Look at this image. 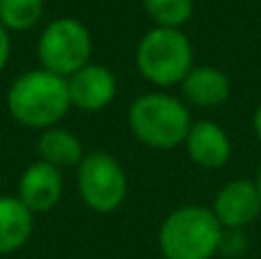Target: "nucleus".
<instances>
[{"mask_svg": "<svg viewBox=\"0 0 261 259\" xmlns=\"http://www.w3.org/2000/svg\"><path fill=\"white\" fill-rule=\"evenodd\" d=\"M67 78L46 69H30L21 73L7 90V110L16 124L25 128H53L69 113Z\"/></svg>", "mask_w": 261, "mask_h": 259, "instance_id": "f257e3e1", "label": "nucleus"}, {"mask_svg": "<svg viewBox=\"0 0 261 259\" xmlns=\"http://www.w3.org/2000/svg\"><path fill=\"white\" fill-rule=\"evenodd\" d=\"M225 229L211 209L186 204L174 209L158 229V248L165 259H213L222 248Z\"/></svg>", "mask_w": 261, "mask_h": 259, "instance_id": "f03ea898", "label": "nucleus"}, {"mask_svg": "<svg viewBox=\"0 0 261 259\" xmlns=\"http://www.w3.org/2000/svg\"><path fill=\"white\" fill-rule=\"evenodd\" d=\"M128 126L151 149H176L186 142L193 119L181 99L167 92H149L130 103Z\"/></svg>", "mask_w": 261, "mask_h": 259, "instance_id": "7ed1b4c3", "label": "nucleus"}, {"mask_svg": "<svg viewBox=\"0 0 261 259\" xmlns=\"http://www.w3.org/2000/svg\"><path fill=\"white\" fill-rule=\"evenodd\" d=\"M193 58V44L181 30L151 28L138 44L135 67L147 83L167 90L184 83V78L195 67Z\"/></svg>", "mask_w": 261, "mask_h": 259, "instance_id": "20e7f679", "label": "nucleus"}, {"mask_svg": "<svg viewBox=\"0 0 261 259\" xmlns=\"http://www.w3.org/2000/svg\"><path fill=\"white\" fill-rule=\"evenodd\" d=\"M94 41L83 21L73 16H60L41 30L37 41V58L41 69L60 78H69L90 64Z\"/></svg>", "mask_w": 261, "mask_h": 259, "instance_id": "39448f33", "label": "nucleus"}, {"mask_svg": "<svg viewBox=\"0 0 261 259\" xmlns=\"http://www.w3.org/2000/svg\"><path fill=\"white\" fill-rule=\"evenodd\" d=\"M78 193L87 209L96 214H113L124 204L128 193V179L115 156L106 151H92L78 165Z\"/></svg>", "mask_w": 261, "mask_h": 259, "instance_id": "423d86ee", "label": "nucleus"}, {"mask_svg": "<svg viewBox=\"0 0 261 259\" xmlns=\"http://www.w3.org/2000/svg\"><path fill=\"white\" fill-rule=\"evenodd\" d=\"M211 211L227 232L245 229L261 216L257 184L250 179H234V182L225 184L213 197Z\"/></svg>", "mask_w": 261, "mask_h": 259, "instance_id": "0eeeda50", "label": "nucleus"}, {"mask_svg": "<svg viewBox=\"0 0 261 259\" xmlns=\"http://www.w3.org/2000/svg\"><path fill=\"white\" fill-rule=\"evenodd\" d=\"M71 108L83 113H99L113 103L117 94V78L106 64L90 62L67 78Z\"/></svg>", "mask_w": 261, "mask_h": 259, "instance_id": "6e6552de", "label": "nucleus"}, {"mask_svg": "<svg viewBox=\"0 0 261 259\" xmlns=\"http://www.w3.org/2000/svg\"><path fill=\"white\" fill-rule=\"evenodd\" d=\"M64 191L62 172L44 161H35L23 170L18 179L16 197L32 211V214H46L55 209Z\"/></svg>", "mask_w": 261, "mask_h": 259, "instance_id": "1a4fd4ad", "label": "nucleus"}, {"mask_svg": "<svg viewBox=\"0 0 261 259\" xmlns=\"http://www.w3.org/2000/svg\"><path fill=\"white\" fill-rule=\"evenodd\" d=\"M184 145L190 161L204 170H220L231 159L229 136L220 124L211 122V119L193 122Z\"/></svg>", "mask_w": 261, "mask_h": 259, "instance_id": "9d476101", "label": "nucleus"}, {"mask_svg": "<svg viewBox=\"0 0 261 259\" xmlns=\"http://www.w3.org/2000/svg\"><path fill=\"white\" fill-rule=\"evenodd\" d=\"M179 87L184 101L195 108H218L231 94V83L227 73L211 64L193 67Z\"/></svg>", "mask_w": 261, "mask_h": 259, "instance_id": "9b49d317", "label": "nucleus"}, {"mask_svg": "<svg viewBox=\"0 0 261 259\" xmlns=\"http://www.w3.org/2000/svg\"><path fill=\"white\" fill-rule=\"evenodd\" d=\"M35 214L16 195H0V255L21 250L32 237Z\"/></svg>", "mask_w": 261, "mask_h": 259, "instance_id": "f8f14e48", "label": "nucleus"}, {"mask_svg": "<svg viewBox=\"0 0 261 259\" xmlns=\"http://www.w3.org/2000/svg\"><path fill=\"white\" fill-rule=\"evenodd\" d=\"M37 154H39V161L58 168L60 172L69 168H78L81 161L85 159L81 138H76L71 131L60 126L41 131L39 142H37Z\"/></svg>", "mask_w": 261, "mask_h": 259, "instance_id": "ddd939ff", "label": "nucleus"}, {"mask_svg": "<svg viewBox=\"0 0 261 259\" xmlns=\"http://www.w3.org/2000/svg\"><path fill=\"white\" fill-rule=\"evenodd\" d=\"M44 16V0H0V25L7 32H28Z\"/></svg>", "mask_w": 261, "mask_h": 259, "instance_id": "4468645a", "label": "nucleus"}, {"mask_svg": "<svg viewBox=\"0 0 261 259\" xmlns=\"http://www.w3.org/2000/svg\"><path fill=\"white\" fill-rule=\"evenodd\" d=\"M142 7L153 21V28L181 30V25H186L193 16L195 3L193 0H142Z\"/></svg>", "mask_w": 261, "mask_h": 259, "instance_id": "2eb2a0df", "label": "nucleus"}, {"mask_svg": "<svg viewBox=\"0 0 261 259\" xmlns=\"http://www.w3.org/2000/svg\"><path fill=\"white\" fill-rule=\"evenodd\" d=\"M9 55H12V37H9V32L0 25V73H3L5 67H7Z\"/></svg>", "mask_w": 261, "mask_h": 259, "instance_id": "dca6fc26", "label": "nucleus"}, {"mask_svg": "<svg viewBox=\"0 0 261 259\" xmlns=\"http://www.w3.org/2000/svg\"><path fill=\"white\" fill-rule=\"evenodd\" d=\"M252 128H254V136H257L261 142V103L257 106V110H254V115H252Z\"/></svg>", "mask_w": 261, "mask_h": 259, "instance_id": "f3484780", "label": "nucleus"}, {"mask_svg": "<svg viewBox=\"0 0 261 259\" xmlns=\"http://www.w3.org/2000/svg\"><path fill=\"white\" fill-rule=\"evenodd\" d=\"M254 184H257V191H259V200H261V170H259V174H257V182H254Z\"/></svg>", "mask_w": 261, "mask_h": 259, "instance_id": "a211bd4d", "label": "nucleus"}]
</instances>
